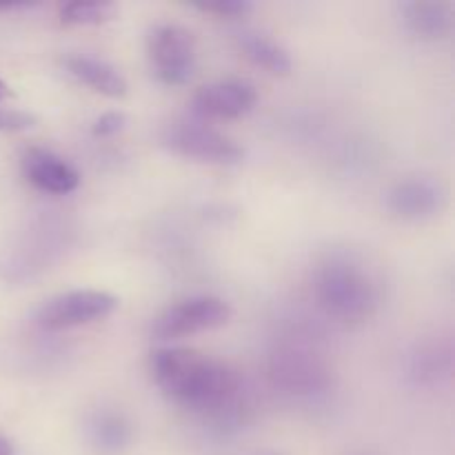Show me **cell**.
<instances>
[{"label":"cell","instance_id":"6da1fadb","mask_svg":"<svg viewBox=\"0 0 455 455\" xmlns=\"http://www.w3.org/2000/svg\"><path fill=\"white\" fill-rule=\"evenodd\" d=\"M151 376L164 398L218 431L243 422V380L229 364L185 347H160L151 354Z\"/></svg>","mask_w":455,"mask_h":455},{"label":"cell","instance_id":"7a4b0ae2","mask_svg":"<svg viewBox=\"0 0 455 455\" xmlns=\"http://www.w3.org/2000/svg\"><path fill=\"white\" fill-rule=\"evenodd\" d=\"M309 287L318 309L347 327L367 323L380 309V280L355 253H324L311 269Z\"/></svg>","mask_w":455,"mask_h":455},{"label":"cell","instance_id":"3957f363","mask_svg":"<svg viewBox=\"0 0 455 455\" xmlns=\"http://www.w3.org/2000/svg\"><path fill=\"white\" fill-rule=\"evenodd\" d=\"M269 376L275 389L293 398H315L331 387V369L323 354L307 342H289L274 351Z\"/></svg>","mask_w":455,"mask_h":455},{"label":"cell","instance_id":"277c9868","mask_svg":"<svg viewBox=\"0 0 455 455\" xmlns=\"http://www.w3.org/2000/svg\"><path fill=\"white\" fill-rule=\"evenodd\" d=\"M160 142L172 154L196 160V163L235 164L244 156L238 142L198 120H173L164 124L160 132Z\"/></svg>","mask_w":455,"mask_h":455},{"label":"cell","instance_id":"5b68a950","mask_svg":"<svg viewBox=\"0 0 455 455\" xmlns=\"http://www.w3.org/2000/svg\"><path fill=\"white\" fill-rule=\"evenodd\" d=\"M118 298L100 289H74L43 302L36 324L44 331H67L105 320L118 309Z\"/></svg>","mask_w":455,"mask_h":455},{"label":"cell","instance_id":"8992f818","mask_svg":"<svg viewBox=\"0 0 455 455\" xmlns=\"http://www.w3.org/2000/svg\"><path fill=\"white\" fill-rule=\"evenodd\" d=\"M147 53L156 78L172 87L187 84L196 69V38L187 27L163 22L149 29Z\"/></svg>","mask_w":455,"mask_h":455},{"label":"cell","instance_id":"52a82bcc","mask_svg":"<svg viewBox=\"0 0 455 455\" xmlns=\"http://www.w3.org/2000/svg\"><path fill=\"white\" fill-rule=\"evenodd\" d=\"M231 320V307L216 296H194L167 307L151 323V338L158 342L180 340L203 331L225 327Z\"/></svg>","mask_w":455,"mask_h":455},{"label":"cell","instance_id":"ba28073f","mask_svg":"<svg viewBox=\"0 0 455 455\" xmlns=\"http://www.w3.org/2000/svg\"><path fill=\"white\" fill-rule=\"evenodd\" d=\"M258 92L247 80H216L191 98V111L204 120H235L256 107Z\"/></svg>","mask_w":455,"mask_h":455},{"label":"cell","instance_id":"9c48e42d","mask_svg":"<svg viewBox=\"0 0 455 455\" xmlns=\"http://www.w3.org/2000/svg\"><path fill=\"white\" fill-rule=\"evenodd\" d=\"M447 204V189L434 178L416 176L395 182L387 194V209L403 220H427Z\"/></svg>","mask_w":455,"mask_h":455},{"label":"cell","instance_id":"30bf717a","mask_svg":"<svg viewBox=\"0 0 455 455\" xmlns=\"http://www.w3.org/2000/svg\"><path fill=\"white\" fill-rule=\"evenodd\" d=\"M83 435L96 455H123L132 449L136 429L123 409L100 404L84 416Z\"/></svg>","mask_w":455,"mask_h":455},{"label":"cell","instance_id":"8fae6325","mask_svg":"<svg viewBox=\"0 0 455 455\" xmlns=\"http://www.w3.org/2000/svg\"><path fill=\"white\" fill-rule=\"evenodd\" d=\"M22 176L43 194L67 196L80 187V173L62 156L44 147H29L20 158Z\"/></svg>","mask_w":455,"mask_h":455},{"label":"cell","instance_id":"7c38bea8","mask_svg":"<svg viewBox=\"0 0 455 455\" xmlns=\"http://www.w3.org/2000/svg\"><path fill=\"white\" fill-rule=\"evenodd\" d=\"M407 380L416 387L443 385L453 371V345L449 338H427L411 347L404 360Z\"/></svg>","mask_w":455,"mask_h":455},{"label":"cell","instance_id":"4fadbf2b","mask_svg":"<svg viewBox=\"0 0 455 455\" xmlns=\"http://www.w3.org/2000/svg\"><path fill=\"white\" fill-rule=\"evenodd\" d=\"M65 69L71 78L83 83L84 87L93 89L96 93L107 98H123L127 96V80L116 69L111 62L102 58L87 56V53H71L65 58Z\"/></svg>","mask_w":455,"mask_h":455},{"label":"cell","instance_id":"5bb4252c","mask_svg":"<svg viewBox=\"0 0 455 455\" xmlns=\"http://www.w3.org/2000/svg\"><path fill=\"white\" fill-rule=\"evenodd\" d=\"M403 20L422 40H443L453 34L455 12L444 0H411L403 4Z\"/></svg>","mask_w":455,"mask_h":455},{"label":"cell","instance_id":"9a60e30c","mask_svg":"<svg viewBox=\"0 0 455 455\" xmlns=\"http://www.w3.org/2000/svg\"><path fill=\"white\" fill-rule=\"evenodd\" d=\"M235 40H238V49L243 52V56L251 60L256 67H260V69L269 71L274 76H287L291 71L293 62L289 52L267 34H260V31H240Z\"/></svg>","mask_w":455,"mask_h":455},{"label":"cell","instance_id":"2e32d148","mask_svg":"<svg viewBox=\"0 0 455 455\" xmlns=\"http://www.w3.org/2000/svg\"><path fill=\"white\" fill-rule=\"evenodd\" d=\"M116 16V7L111 3H98V0H76V3L62 4L58 18L67 27H93L109 22Z\"/></svg>","mask_w":455,"mask_h":455},{"label":"cell","instance_id":"e0dca14e","mask_svg":"<svg viewBox=\"0 0 455 455\" xmlns=\"http://www.w3.org/2000/svg\"><path fill=\"white\" fill-rule=\"evenodd\" d=\"M194 7L218 18H244L253 12L249 0H212V3H196Z\"/></svg>","mask_w":455,"mask_h":455},{"label":"cell","instance_id":"ac0fdd59","mask_svg":"<svg viewBox=\"0 0 455 455\" xmlns=\"http://www.w3.org/2000/svg\"><path fill=\"white\" fill-rule=\"evenodd\" d=\"M36 123H38V118L29 111L0 107V132H27V129L36 127Z\"/></svg>","mask_w":455,"mask_h":455},{"label":"cell","instance_id":"d6986e66","mask_svg":"<svg viewBox=\"0 0 455 455\" xmlns=\"http://www.w3.org/2000/svg\"><path fill=\"white\" fill-rule=\"evenodd\" d=\"M124 124H127V116H124L123 111H107L100 118H96L92 132L96 138H109L116 136L118 132H123Z\"/></svg>","mask_w":455,"mask_h":455},{"label":"cell","instance_id":"ffe728a7","mask_svg":"<svg viewBox=\"0 0 455 455\" xmlns=\"http://www.w3.org/2000/svg\"><path fill=\"white\" fill-rule=\"evenodd\" d=\"M31 7L29 3H4L0 4V12H13V9H27Z\"/></svg>","mask_w":455,"mask_h":455},{"label":"cell","instance_id":"44dd1931","mask_svg":"<svg viewBox=\"0 0 455 455\" xmlns=\"http://www.w3.org/2000/svg\"><path fill=\"white\" fill-rule=\"evenodd\" d=\"M0 455H13L12 443L7 438H3V435H0Z\"/></svg>","mask_w":455,"mask_h":455},{"label":"cell","instance_id":"7402d4cb","mask_svg":"<svg viewBox=\"0 0 455 455\" xmlns=\"http://www.w3.org/2000/svg\"><path fill=\"white\" fill-rule=\"evenodd\" d=\"M9 93H12V92H9V87L3 83V80H0V102H3L4 98H9Z\"/></svg>","mask_w":455,"mask_h":455},{"label":"cell","instance_id":"603a6c76","mask_svg":"<svg viewBox=\"0 0 455 455\" xmlns=\"http://www.w3.org/2000/svg\"><path fill=\"white\" fill-rule=\"evenodd\" d=\"M347 455H376V453H371V451H351V453H347Z\"/></svg>","mask_w":455,"mask_h":455},{"label":"cell","instance_id":"cb8c5ba5","mask_svg":"<svg viewBox=\"0 0 455 455\" xmlns=\"http://www.w3.org/2000/svg\"><path fill=\"white\" fill-rule=\"evenodd\" d=\"M256 455H284V453H278V451H267V453H256Z\"/></svg>","mask_w":455,"mask_h":455}]
</instances>
